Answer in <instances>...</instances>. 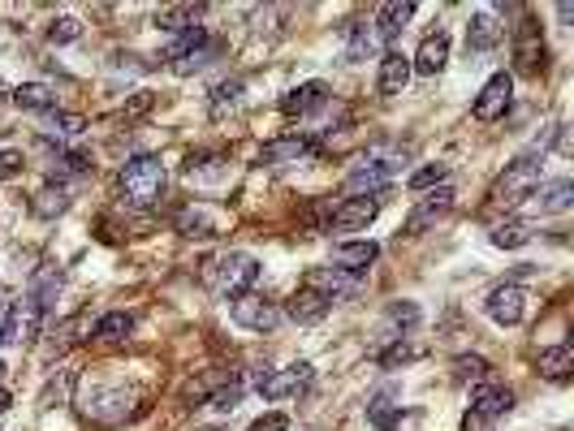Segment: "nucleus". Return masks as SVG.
Wrapping results in <instances>:
<instances>
[{
  "label": "nucleus",
  "mask_w": 574,
  "mask_h": 431,
  "mask_svg": "<svg viewBox=\"0 0 574 431\" xmlns=\"http://www.w3.org/2000/svg\"><path fill=\"white\" fill-rule=\"evenodd\" d=\"M139 401H143V393L139 388H130V384H100V380L78 384V410H82V419H91V423L130 419Z\"/></svg>",
  "instance_id": "1"
},
{
  "label": "nucleus",
  "mask_w": 574,
  "mask_h": 431,
  "mask_svg": "<svg viewBox=\"0 0 574 431\" xmlns=\"http://www.w3.org/2000/svg\"><path fill=\"white\" fill-rule=\"evenodd\" d=\"M203 285L221 298H238V294H251V285L259 281V259L246 255V250H221L203 263Z\"/></svg>",
  "instance_id": "2"
},
{
  "label": "nucleus",
  "mask_w": 574,
  "mask_h": 431,
  "mask_svg": "<svg viewBox=\"0 0 574 431\" xmlns=\"http://www.w3.org/2000/svg\"><path fill=\"white\" fill-rule=\"evenodd\" d=\"M164 186H169V173H164L160 156H134L121 164V194H126V203L152 207V203H160Z\"/></svg>",
  "instance_id": "3"
},
{
  "label": "nucleus",
  "mask_w": 574,
  "mask_h": 431,
  "mask_svg": "<svg viewBox=\"0 0 574 431\" xmlns=\"http://www.w3.org/2000/svg\"><path fill=\"white\" fill-rule=\"evenodd\" d=\"M540 186V160L536 156H518L514 164H505V173L492 182L488 203L492 207H518L523 199H531Z\"/></svg>",
  "instance_id": "4"
},
{
  "label": "nucleus",
  "mask_w": 574,
  "mask_h": 431,
  "mask_svg": "<svg viewBox=\"0 0 574 431\" xmlns=\"http://www.w3.org/2000/svg\"><path fill=\"white\" fill-rule=\"evenodd\" d=\"M311 380H316V367L311 363H290V367H281V371H259L255 375V388H259V397L264 401H285V397H303Z\"/></svg>",
  "instance_id": "5"
},
{
  "label": "nucleus",
  "mask_w": 574,
  "mask_h": 431,
  "mask_svg": "<svg viewBox=\"0 0 574 431\" xmlns=\"http://www.w3.org/2000/svg\"><path fill=\"white\" fill-rule=\"evenodd\" d=\"M514 69L523 78L544 74V35H540V22L527 9L518 13V26H514Z\"/></svg>",
  "instance_id": "6"
},
{
  "label": "nucleus",
  "mask_w": 574,
  "mask_h": 431,
  "mask_svg": "<svg viewBox=\"0 0 574 431\" xmlns=\"http://www.w3.org/2000/svg\"><path fill=\"white\" fill-rule=\"evenodd\" d=\"M229 319L246 332H272L281 324V307L259 294H238V298H229Z\"/></svg>",
  "instance_id": "7"
},
{
  "label": "nucleus",
  "mask_w": 574,
  "mask_h": 431,
  "mask_svg": "<svg viewBox=\"0 0 574 431\" xmlns=\"http://www.w3.org/2000/svg\"><path fill=\"white\" fill-rule=\"evenodd\" d=\"M393 177H398V160H380V156H372V160H363L359 169L346 177V190L359 194V199H376V190H385Z\"/></svg>",
  "instance_id": "8"
},
{
  "label": "nucleus",
  "mask_w": 574,
  "mask_h": 431,
  "mask_svg": "<svg viewBox=\"0 0 574 431\" xmlns=\"http://www.w3.org/2000/svg\"><path fill=\"white\" fill-rule=\"evenodd\" d=\"M320 147L316 138H303V134H294V138H272V143H264V151H259V160L272 164V169H285V164H303L311 156H320Z\"/></svg>",
  "instance_id": "9"
},
{
  "label": "nucleus",
  "mask_w": 574,
  "mask_h": 431,
  "mask_svg": "<svg viewBox=\"0 0 574 431\" xmlns=\"http://www.w3.org/2000/svg\"><path fill=\"white\" fill-rule=\"evenodd\" d=\"M510 100H514V78L510 74H492L484 82V91L475 95L471 113H475V121H497V117H505Z\"/></svg>",
  "instance_id": "10"
},
{
  "label": "nucleus",
  "mask_w": 574,
  "mask_h": 431,
  "mask_svg": "<svg viewBox=\"0 0 574 431\" xmlns=\"http://www.w3.org/2000/svg\"><path fill=\"white\" fill-rule=\"evenodd\" d=\"M484 311H488L492 324L514 328V324H523V315H527V294H523L518 285H497V289L488 294Z\"/></svg>",
  "instance_id": "11"
},
{
  "label": "nucleus",
  "mask_w": 574,
  "mask_h": 431,
  "mask_svg": "<svg viewBox=\"0 0 574 431\" xmlns=\"http://www.w3.org/2000/svg\"><path fill=\"white\" fill-rule=\"evenodd\" d=\"M44 324V307H39L35 298H22L18 307H9V324H5V341L13 345H26Z\"/></svg>",
  "instance_id": "12"
},
{
  "label": "nucleus",
  "mask_w": 574,
  "mask_h": 431,
  "mask_svg": "<svg viewBox=\"0 0 574 431\" xmlns=\"http://www.w3.org/2000/svg\"><path fill=\"white\" fill-rule=\"evenodd\" d=\"M471 410L480 414V419H501V414L514 410V393L497 380H484V384H475V393H471Z\"/></svg>",
  "instance_id": "13"
},
{
  "label": "nucleus",
  "mask_w": 574,
  "mask_h": 431,
  "mask_svg": "<svg viewBox=\"0 0 574 431\" xmlns=\"http://www.w3.org/2000/svg\"><path fill=\"white\" fill-rule=\"evenodd\" d=\"M380 212V199H346L328 212V229H367Z\"/></svg>",
  "instance_id": "14"
},
{
  "label": "nucleus",
  "mask_w": 574,
  "mask_h": 431,
  "mask_svg": "<svg viewBox=\"0 0 574 431\" xmlns=\"http://www.w3.org/2000/svg\"><path fill=\"white\" fill-rule=\"evenodd\" d=\"M410 18H415V5H410V0H393V5H380V9H376L372 31H376L380 44H393V39L406 31Z\"/></svg>",
  "instance_id": "15"
},
{
  "label": "nucleus",
  "mask_w": 574,
  "mask_h": 431,
  "mask_svg": "<svg viewBox=\"0 0 574 431\" xmlns=\"http://www.w3.org/2000/svg\"><path fill=\"white\" fill-rule=\"evenodd\" d=\"M406 82H410V57L402 48H385V57H380V78H376L380 95H402Z\"/></svg>",
  "instance_id": "16"
},
{
  "label": "nucleus",
  "mask_w": 574,
  "mask_h": 431,
  "mask_svg": "<svg viewBox=\"0 0 574 431\" xmlns=\"http://www.w3.org/2000/svg\"><path fill=\"white\" fill-rule=\"evenodd\" d=\"M449 207H454V190L441 186V190L428 194V199H423V203L415 207V212L406 216V233H410V238H415V233H423L428 225H436V220H441V216L449 212Z\"/></svg>",
  "instance_id": "17"
},
{
  "label": "nucleus",
  "mask_w": 574,
  "mask_h": 431,
  "mask_svg": "<svg viewBox=\"0 0 574 431\" xmlns=\"http://www.w3.org/2000/svg\"><path fill=\"white\" fill-rule=\"evenodd\" d=\"M328 104V87L324 82H303V87H294V91H285L281 95V113L285 117H307V113H316V108Z\"/></svg>",
  "instance_id": "18"
},
{
  "label": "nucleus",
  "mask_w": 574,
  "mask_h": 431,
  "mask_svg": "<svg viewBox=\"0 0 574 431\" xmlns=\"http://www.w3.org/2000/svg\"><path fill=\"white\" fill-rule=\"evenodd\" d=\"M328 311H333V302H328L324 294H320V289H298V294L290 298V302H285V315H290L294 319V324H320V319L328 315Z\"/></svg>",
  "instance_id": "19"
},
{
  "label": "nucleus",
  "mask_w": 574,
  "mask_h": 431,
  "mask_svg": "<svg viewBox=\"0 0 574 431\" xmlns=\"http://www.w3.org/2000/svg\"><path fill=\"white\" fill-rule=\"evenodd\" d=\"M307 289H320L328 302H337V298L359 294V276H350V272H341V268H316V272L307 276Z\"/></svg>",
  "instance_id": "20"
},
{
  "label": "nucleus",
  "mask_w": 574,
  "mask_h": 431,
  "mask_svg": "<svg viewBox=\"0 0 574 431\" xmlns=\"http://www.w3.org/2000/svg\"><path fill=\"white\" fill-rule=\"evenodd\" d=\"M376 259H380V246L376 242H337L333 246V263H337L341 272H350V276L367 272Z\"/></svg>",
  "instance_id": "21"
},
{
  "label": "nucleus",
  "mask_w": 574,
  "mask_h": 431,
  "mask_svg": "<svg viewBox=\"0 0 574 431\" xmlns=\"http://www.w3.org/2000/svg\"><path fill=\"white\" fill-rule=\"evenodd\" d=\"M536 371L544 375V380H553V384H566L570 375H574V345L562 341V345H549V350H540Z\"/></svg>",
  "instance_id": "22"
},
{
  "label": "nucleus",
  "mask_w": 574,
  "mask_h": 431,
  "mask_svg": "<svg viewBox=\"0 0 574 431\" xmlns=\"http://www.w3.org/2000/svg\"><path fill=\"white\" fill-rule=\"evenodd\" d=\"M501 35H505V26L497 22V13L492 9H480L471 18V26H467V48L471 52H492L501 44Z\"/></svg>",
  "instance_id": "23"
},
{
  "label": "nucleus",
  "mask_w": 574,
  "mask_h": 431,
  "mask_svg": "<svg viewBox=\"0 0 574 431\" xmlns=\"http://www.w3.org/2000/svg\"><path fill=\"white\" fill-rule=\"evenodd\" d=\"M445 61H449V35L436 31V35H428V39L419 44L415 61H410V74H441Z\"/></svg>",
  "instance_id": "24"
},
{
  "label": "nucleus",
  "mask_w": 574,
  "mask_h": 431,
  "mask_svg": "<svg viewBox=\"0 0 574 431\" xmlns=\"http://www.w3.org/2000/svg\"><path fill=\"white\" fill-rule=\"evenodd\" d=\"M570 203H574V182H570V177L549 182V186H536V194H531V207H536L540 216H557V212H566Z\"/></svg>",
  "instance_id": "25"
},
{
  "label": "nucleus",
  "mask_w": 574,
  "mask_h": 431,
  "mask_svg": "<svg viewBox=\"0 0 574 431\" xmlns=\"http://www.w3.org/2000/svg\"><path fill=\"white\" fill-rule=\"evenodd\" d=\"M199 18H203V5H169L156 13V26L164 35H186L199 26Z\"/></svg>",
  "instance_id": "26"
},
{
  "label": "nucleus",
  "mask_w": 574,
  "mask_h": 431,
  "mask_svg": "<svg viewBox=\"0 0 574 431\" xmlns=\"http://www.w3.org/2000/svg\"><path fill=\"white\" fill-rule=\"evenodd\" d=\"M13 104L31 108V113H52V108H57V91L44 87V82H22V87L13 91Z\"/></svg>",
  "instance_id": "27"
},
{
  "label": "nucleus",
  "mask_w": 574,
  "mask_h": 431,
  "mask_svg": "<svg viewBox=\"0 0 574 431\" xmlns=\"http://www.w3.org/2000/svg\"><path fill=\"white\" fill-rule=\"evenodd\" d=\"M173 225H177L182 238H212L216 233V220L203 212V207H182V212L173 216Z\"/></svg>",
  "instance_id": "28"
},
{
  "label": "nucleus",
  "mask_w": 574,
  "mask_h": 431,
  "mask_svg": "<svg viewBox=\"0 0 574 431\" xmlns=\"http://www.w3.org/2000/svg\"><path fill=\"white\" fill-rule=\"evenodd\" d=\"M367 423H372L376 431H393V427H402V406L393 401L389 393H380L367 401Z\"/></svg>",
  "instance_id": "29"
},
{
  "label": "nucleus",
  "mask_w": 574,
  "mask_h": 431,
  "mask_svg": "<svg viewBox=\"0 0 574 431\" xmlns=\"http://www.w3.org/2000/svg\"><path fill=\"white\" fill-rule=\"evenodd\" d=\"M134 332V319L126 311H108L95 319V341H104V345H117V341H126Z\"/></svg>",
  "instance_id": "30"
},
{
  "label": "nucleus",
  "mask_w": 574,
  "mask_h": 431,
  "mask_svg": "<svg viewBox=\"0 0 574 431\" xmlns=\"http://www.w3.org/2000/svg\"><path fill=\"white\" fill-rule=\"evenodd\" d=\"M65 207H70V190H65L61 182H52V186H44L31 199V212L35 216H44V220H52V216H61Z\"/></svg>",
  "instance_id": "31"
},
{
  "label": "nucleus",
  "mask_w": 574,
  "mask_h": 431,
  "mask_svg": "<svg viewBox=\"0 0 574 431\" xmlns=\"http://www.w3.org/2000/svg\"><path fill=\"white\" fill-rule=\"evenodd\" d=\"M82 130H87V121H82L78 113H61V108H52L48 121H44V134L57 138V143H70V138H78Z\"/></svg>",
  "instance_id": "32"
},
{
  "label": "nucleus",
  "mask_w": 574,
  "mask_h": 431,
  "mask_svg": "<svg viewBox=\"0 0 574 431\" xmlns=\"http://www.w3.org/2000/svg\"><path fill=\"white\" fill-rule=\"evenodd\" d=\"M454 380L458 384H484V380H492V363L480 354H458L454 358Z\"/></svg>",
  "instance_id": "33"
},
{
  "label": "nucleus",
  "mask_w": 574,
  "mask_h": 431,
  "mask_svg": "<svg viewBox=\"0 0 574 431\" xmlns=\"http://www.w3.org/2000/svg\"><path fill=\"white\" fill-rule=\"evenodd\" d=\"M52 182H57V177H82V173H91V156L87 151H61L57 147V156H52Z\"/></svg>",
  "instance_id": "34"
},
{
  "label": "nucleus",
  "mask_w": 574,
  "mask_h": 431,
  "mask_svg": "<svg viewBox=\"0 0 574 431\" xmlns=\"http://www.w3.org/2000/svg\"><path fill=\"white\" fill-rule=\"evenodd\" d=\"M346 39H350L346 57H350V61H363L367 52H372V44H376V31H372V26H363V22H350V26H346Z\"/></svg>",
  "instance_id": "35"
},
{
  "label": "nucleus",
  "mask_w": 574,
  "mask_h": 431,
  "mask_svg": "<svg viewBox=\"0 0 574 431\" xmlns=\"http://www.w3.org/2000/svg\"><path fill=\"white\" fill-rule=\"evenodd\" d=\"M208 44V31H203V26H195V31H186V35H173V44H169V61L177 65V61H186L190 52L195 48H203Z\"/></svg>",
  "instance_id": "36"
},
{
  "label": "nucleus",
  "mask_w": 574,
  "mask_h": 431,
  "mask_svg": "<svg viewBox=\"0 0 574 431\" xmlns=\"http://www.w3.org/2000/svg\"><path fill=\"white\" fill-rule=\"evenodd\" d=\"M488 238H492V246H501V250H518V246L531 242V229L527 225H497Z\"/></svg>",
  "instance_id": "37"
},
{
  "label": "nucleus",
  "mask_w": 574,
  "mask_h": 431,
  "mask_svg": "<svg viewBox=\"0 0 574 431\" xmlns=\"http://www.w3.org/2000/svg\"><path fill=\"white\" fill-rule=\"evenodd\" d=\"M242 393H246V384L238 380V375H234V380H229V384H221V388H216V393L208 397V406L212 410H238V401H242Z\"/></svg>",
  "instance_id": "38"
},
{
  "label": "nucleus",
  "mask_w": 574,
  "mask_h": 431,
  "mask_svg": "<svg viewBox=\"0 0 574 431\" xmlns=\"http://www.w3.org/2000/svg\"><path fill=\"white\" fill-rule=\"evenodd\" d=\"M216 52H221V44H216V39H208V44H203V48H195V52H190V57L186 61H177L173 69H177V74H199V69L203 65H212V57H216Z\"/></svg>",
  "instance_id": "39"
},
{
  "label": "nucleus",
  "mask_w": 574,
  "mask_h": 431,
  "mask_svg": "<svg viewBox=\"0 0 574 431\" xmlns=\"http://www.w3.org/2000/svg\"><path fill=\"white\" fill-rule=\"evenodd\" d=\"M238 95H242V82H221V87L212 91V117H225L229 108H238Z\"/></svg>",
  "instance_id": "40"
},
{
  "label": "nucleus",
  "mask_w": 574,
  "mask_h": 431,
  "mask_svg": "<svg viewBox=\"0 0 574 431\" xmlns=\"http://www.w3.org/2000/svg\"><path fill=\"white\" fill-rule=\"evenodd\" d=\"M48 39L52 44H74V39H82V22L78 18H57L48 26Z\"/></svg>",
  "instance_id": "41"
},
{
  "label": "nucleus",
  "mask_w": 574,
  "mask_h": 431,
  "mask_svg": "<svg viewBox=\"0 0 574 431\" xmlns=\"http://www.w3.org/2000/svg\"><path fill=\"white\" fill-rule=\"evenodd\" d=\"M445 164H428V169H419L415 177H410V190H428V186H436V182H445Z\"/></svg>",
  "instance_id": "42"
},
{
  "label": "nucleus",
  "mask_w": 574,
  "mask_h": 431,
  "mask_svg": "<svg viewBox=\"0 0 574 431\" xmlns=\"http://www.w3.org/2000/svg\"><path fill=\"white\" fill-rule=\"evenodd\" d=\"M389 324L415 328L419 324V307H415V302H393V307H389Z\"/></svg>",
  "instance_id": "43"
},
{
  "label": "nucleus",
  "mask_w": 574,
  "mask_h": 431,
  "mask_svg": "<svg viewBox=\"0 0 574 431\" xmlns=\"http://www.w3.org/2000/svg\"><path fill=\"white\" fill-rule=\"evenodd\" d=\"M419 350H410V345H402V337H398V345L393 350H380V367H402V363H410Z\"/></svg>",
  "instance_id": "44"
},
{
  "label": "nucleus",
  "mask_w": 574,
  "mask_h": 431,
  "mask_svg": "<svg viewBox=\"0 0 574 431\" xmlns=\"http://www.w3.org/2000/svg\"><path fill=\"white\" fill-rule=\"evenodd\" d=\"M22 173V151H0V182H13Z\"/></svg>",
  "instance_id": "45"
},
{
  "label": "nucleus",
  "mask_w": 574,
  "mask_h": 431,
  "mask_svg": "<svg viewBox=\"0 0 574 431\" xmlns=\"http://www.w3.org/2000/svg\"><path fill=\"white\" fill-rule=\"evenodd\" d=\"M251 431H290V419L272 410V414H264V419H255V423H251Z\"/></svg>",
  "instance_id": "46"
},
{
  "label": "nucleus",
  "mask_w": 574,
  "mask_h": 431,
  "mask_svg": "<svg viewBox=\"0 0 574 431\" xmlns=\"http://www.w3.org/2000/svg\"><path fill=\"white\" fill-rule=\"evenodd\" d=\"M462 431H492V419H480V414H467V419H462Z\"/></svg>",
  "instance_id": "47"
},
{
  "label": "nucleus",
  "mask_w": 574,
  "mask_h": 431,
  "mask_svg": "<svg viewBox=\"0 0 574 431\" xmlns=\"http://www.w3.org/2000/svg\"><path fill=\"white\" fill-rule=\"evenodd\" d=\"M5 324H9V307H0V345H5Z\"/></svg>",
  "instance_id": "48"
},
{
  "label": "nucleus",
  "mask_w": 574,
  "mask_h": 431,
  "mask_svg": "<svg viewBox=\"0 0 574 431\" xmlns=\"http://www.w3.org/2000/svg\"><path fill=\"white\" fill-rule=\"evenodd\" d=\"M13 406V397H9V388H0V414H5Z\"/></svg>",
  "instance_id": "49"
},
{
  "label": "nucleus",
  "mask_w": 574,
  "mask_h": 431,
  "mask_svg": "<svg viewBox=\"0 0 574 431\" xmlns=\"http://www.w3.org/2000/svg\"><path fill=\"white\" fill-rule=\"evenodd\" d=\"M199 431H225V427H199Z\"/></svg>",
  "instance_id": "50"
},
{
  "label": "nucleus",
  "mask_w": 574,
  "mask_h": 431,
  "mask_svg": "<svg viewBox=\"0 0 574 431\" xmlns=\"http://www.w3.org/2000/svg\"><path fill=\"white\" fill-rule=\"evenodd\" d=\"M0 91H5V82H0Z\"/></svg>",
  "instance_id": "51"
},
{
  "label": "nucleus",
  "mask_w": 574,
  "mask_h": 431,
  "mask_svg": "<svg viewBox=\"0 0 574 431\" xmlns=\"http://www.w3.org/2000/svg\"><path fill=\"white\" fill-rule=\"evenodd\" d=\"M0 371H5V367H0Z\"/></svg>",
  "instance_id": "52"
}]
</instances>
